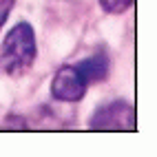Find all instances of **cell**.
I'll return each mask as SVG.
<instances>
[{
	"label": "cell",
	"instance_id": "cell-5",
	"mask_svg": "<svg viewBox=\"0 0 157 157\" xmlns=\"http://www.w3.org/2000/svg\"><path fill=\"white\" fill-rule=\"evenodd\" d=\"M133 2L135 0H100V5L106 13H124Z\"/></svg>",
	"mask_w": 157,
	"mask_h": 157
},
{
	"label": "cell",
	"instance_id": "cell-4",
	"mask_svg": "<svg viewBox=\"0 0 157 157\" xmlns=\"http://www.w3.org/2000/svg\"><path fill=\"white\" fill-rule=\"evenodd\" d=\"M78 64L82 67V71H84V75L89 78L91 84L93 82H100L109 75V56L106 53H95V56L78 62Z\"/></svg>",
	"mask_w": 157,
	"mask_h": 157
},
{
	"label": "cell",
	"instance_id": "cell-6",
	"mask_svg": "<svg viewBox=\"0 0 157 157\" xmlns=\"http://www.w3.org/2000/svg\"><path fill=\"white\" fill-rule=\"evenodd\" d=\"M13 2H16V0H0V29H2V25L7 22L9 13H11Z\"/></svg>",
	"mask_w": 157,
	"mask_h": 157
},
{
	"label": "cell",
	"instance_id": "cell-2",
	"mask_svg": "<svg viewBox=\"0 0 157 157\" xmlns=\"http://www.w3.org/2000/svg\"><path fill=\"white\" fill-rule=\"evenodd\" d=\"M89 78L80 64H64L56 71L51 82V98L58 102H80L89 89Z\"/></svg>",
	"mask_w": 157,
	"mask_h": 157
},
{
	"label": "cell",
	"instance_id": "cell-3",
	"mask_svg": "<svg viewBox=\"0 0 157 157\" xmlns=\"http://www.w3.org/2000/svg\"><path fill=\"white\" fill-rule=\"evenodd\" d=\"M89 128L91 131H133L135 109L124 100H113L93 113Z\"/></svg>",
	"mask_w": 157,
	"mask_h": 157
},
{
	"label": "cell",
	"instance_id": "cell-1",
	"mask_svg": "<svg viewBox=\"0 0 157 157\" xmlns=\"http://www.w3.org/2000/svg\"><path fill=\"white\" fill-rule=\"evenodd\" d=\"M38 44L36 33L29 22H18L2 40L0 47V71L7 75H22L36 62Z\"/></svg>",
	"mask_w": 157,
	"mask_h": 157
}]
</instances>
